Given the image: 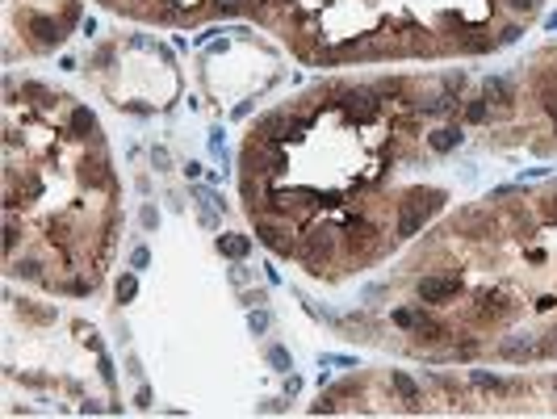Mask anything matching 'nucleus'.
<instances>
[{
    "label": "nucleus",
    "mask_w": 557,
    "mask_h": 419,
    "mask_svg": "<svg viewBox=\"0 0 557 419\" xmlns=\"http://www.w3.org/2000/svg\"><path fill=\"white\" fill-rule=\"evenodd\" d=\"M135 289H139V281H135V277H122V281H118V298H122V302H130V298H135Z\"/></svg>",
    "instance_id": "10"
},
{
    "label": "nucleus",
    "mask_w": 557,
    "mask_h": 419,
    "mask_svg": "<svg viewBox=\"0 0 557 419\" xmlns=\"http://www.w3.org/2000/svg\"><path fill=\"white\" fill-rule=\"evenodd\" d=\"M541 348H536V340H507L503 348H499V357L503 361H532Z\"/></svg>",
    "instance_id": "6"
},
{
    "label": "nucleus",
    "mask_w": 557,
    "mask_h": 419,
    "mask_svg": "<svg viewBox=\"0 0 557 419\" xmlns=\"http://www.w3.org/2000/svg\"><path fill=\"white\" fill-rule=\"evenodd\" d=\"M147 260H151V256H147V247H135V256H130V264H135V269H147Z\"/></svg>",
    "instance_id": "15"
},
{
    "label": "nucleus",
    "mask_w": 557,
    "mask_h": 419,
    "mask_svg": "<svg viewBox=\"0 0 557 419\" xmlns=\"http://www.w3.org/2000/svg\"><path fill=\"white\" fill-rule=\"evenodd\" d=\"M549 30H557V13H553V17H549Z\"/></svg>",
    "instance_id": "18"
},
{
    "label": "nucleus",
    "mask_w": 557,
    "mask_h": 419,
    "mask_svg": "<svg viewBox=\"0 0 557 419\" xmlns=\"http://www.w3.org/2000/svg\"><path fill=\"white\" fill-rule=\"evenodd\" d=\"M247 323H252V331H264V327H269V315H264V311H256Z\"/></svg>",
    "instance_id": "14"
},
{
    "label": "nucleus",
    "mask_w": 557,
    "mask_h": 419,
    "mask_svg": "<svg viewBox=\"0 0 557 419\" xmlns=\"http://www.w3.org/2000/svg\"><path fill=\"white\" fill-rule=\"evenodd\" d=\"M519 34H524V30H519V26H515V21H511V26H503V34H499V43H515V38H519Z\"/></svg>",
    "instance_id": "13"
},
{
    "label": "nucleus",
    "mask_w": 557,
    "mask_h": 419,
    "mask_svg": "<svg viewBox=\"0 0 557 419\" xmlns=\"http://www.w3.org/2000/svg\"><path fill=\"white\" fill-rule=\"evenodd\" d=\"M252 218H256V235H260L273 252H293V243L285 239V235H289V227H285L281 218H269L264 210H260V214H252Z\"/></svg>",
    "instance_id": "2"
},
{
    "label": "nucleus",
    "mask_w": 557,
    "mask_h": 419,
    "mask_svg": "<svg viewBox=\"0 0 557 419\" xmlns=\"http://www.w3.org/2000/svg\"><path fill=\"white\" fill-rule=\"evenodd\" d=\"M218 252L231 256V260H243V256L252 252V239H247V235H218Z\"/></svg>",
    "instance_id": "7"
},
{
    "label": "nucleus",
    "mask_w": 557,
    "mask_h": 419,
    "mask_svg": "<svg viewBox=\"0 0 557 419\" xmlns=\"http://www.w3.org/2000/svg\"><path fill=\"white\" fill-rule=\"evenodd\" d=\"M461 285H457V277H423L419 281V298L423 302H444V298H453Z\"/></svg>",
    "instance_id": "3"
},
{
    "label": "nucleus",
    "mask_w": 557,
    "mask_h": 419,
    "mask_svg": "<svg viewBox=\"0 0 557 419\" xmlns=\"http://www.w3.org/2000/svg\"><path fill=\"white\" fill-rule=\"evenodd\" d=\"M482 96L495 101V105H515V84H511L507 76H490V80L482 84Z\"/></svg>",
    "instance_id": "4"
},
{
    "label": "nucleus",
    "mask_w": 557,
    "mask_h": 419,
    "mask_svg": "<svg viewBox=\"0 0 557 419\" xmlns=\"http://www.w3.org/2000/svg\"><path fill=\"white\" fill-rule=\"evenodd\" d=\"M486 113H490V109H486V96H473V101L465 105V122H473V126L486 122Z\"/></svg>",
    "instance_id": "8"
},
{
    "label": "nucleus",
    "mask_w": 557,
    "mask_h": 419,
    "mask_svg": "<svg viewBox=\"0 0 557 419\" xmlns=\"http://www.w3.org/2000/svg\"><path fill=\"white\" fill-rule=\"evenodd\" d=\"M155 223H159V214H155V210L147 206V210H142V227H155Z\"/></svg>",
    "instance_id": "17"
},
{
    "label": "nucleus",
    "mask_w": 557,
    "mask_h": 419,
    "mask_svg": "<svg viewBox=\"0 0 557 419\" xmlns=\"http://www.w3.org/2000/svg\"><path fill=\"white\" fill-rule=\"evenodd\" d=\"M344 109H348V118H356V122H373V118L381 113L377 89H344Z\"/></svg>",
    "instance_id": "1"
},
{
    "label": "nucleus",
    "mask_w": 557,
    "mask_h": 419,
    "mask_svg": "<svg viewBox=\"0 0 557 419\" xmlns=\"http://www.w3.org/2000/svg\"><path fill=\"white\" fill-rule=\"evenodd\" d=\"M269 361H273L277 369H289V352H285V348H269Z\"/></svg>",
    "instance_id": "11"
},
{
    "label": "nucleus",
    "mask_w": 557,
    "mask_h": 419,
    "mask_svg": "<svg viewBox=\"0 0 557 419\" xmlns=\"http://www.w3.org/2000/svg\"><path fill=\"white\" fill-rule=\"evenodd\" d=\"M151 164H155V168H168V151H164V147H155V151H151Z\"/></svg>",
    "instance_id": "16"
},
{
    "label": "nucleus",
    "mask_w": 557,
    "mask_h": 419,
    "mask_svg": "<svg viewBox=\"0 0 557 419\" xmlns=\"http://www.w3.org/2000/svg\"><path fill=\"white\" fill-rule=\"evenodd\" d=\"M214 9H218V13H239L243 0H214Z\"/></svg>",
    "instance_id": "12"
},
{
    "label": "nucleus",
    "mask_w": 557,
    "mask_h": 419,
    "mask_svg": "<svg viewBox=\"0 0 557 419\" xmlns=\"http://www.w3.org/2000/svg\"><path fill=\"white\" fill-rule=\"evenodd\" d=\"M461 126H440V130H436V135H427V147H432V151H436V155H449V151H457V147H461Z\"/></svg>",
    "instance_id": "5"
},
{
    "label": "nucleus",
    "mask_w": 557,
    "mask_h": 419,
    "mask_svg": "<svg viewBox=\"0 0 557 419\" xmlns=\"http://www.w3.org/2000/svg\"><path fill=\"white\" fill-rule=\"evenodd\" d=\"M394 386H398V394H403L407 403H419V386L407 377V373H394Z\"/></svg>",
    "instance_id": "9"
}]
</instances>
